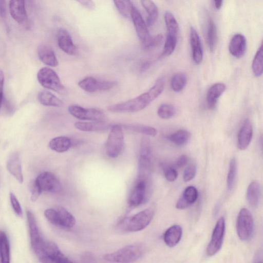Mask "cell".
Returning <instances> with one entry per match:
<instances>
[{
	"mask_svg": "<svg viewBox=\"0 0 263 263\" xmlns=\"http://www.w3.org/2000/svg\"><path fill=\"white\" fill-rule=\"evenodd\" d=\"M164 86V79L163 77H160L147 91L126 101L109 105L107 109L109 111L116 113L135 112L140 111L162 93Z\"/></svg>",
	"mask_w": 263,
	"mask_h": 263,
	"instance_id": "1",
	"label": "cell"
},
{
	"mask_svg": "<svg viewBox=\"0 0 263 263\" xmlns=\"http://www.w3.org/2000/svg\"><path fill=\"white\" fill-rule=\"evenodd\" d=\"M145 248L141 243L126 246L115 252L104 255V260L114 263H133L140 259L144 254Z\"/></svg>",
	"mask_w": 263,
	"mask_h": 263,
	"instance_id": "2",
	"label": "cell"
},
{
	"mask_svg": "<svg viewBox=\"0 0 263 263\" xmlns=\"http://www.w3.org/2000/svg\"><path fill=\"white\" fill-rule=\"evenodd\" d=\"M155 213L151 207L145 209L133 216L125 217L119 222L118 229L124 232H136L144 229L151 222Z\"/></svg>",
	"mask_w": 263,
	"mask_h": 263,
	"instance_id": "3",
	"label": "cell"
},
{
	"mask_svg": "<svg viewBox=\"0 0 263 263\" xmlns=\"http://www.w3.org/2000/svg\"><path fill=\"white\" fill-rule=\"evenodd\" d=\"M35 254L42 263H74L54 242L45 239Z\"/></svg>",
	"mask_w": 263,
	"mask_h": 263,
	"instance_id": "4",
	"label": "cell"
},
{
	"mask_svg": "<svg viewBox=\"0 0 263 263\" xmlns=\"http://www.w3.org/2000/svg\"><path fill=\"white\" fill-rule=\"evenodd\" d=\"M152 168V152L148 139L141 141L138 163V179L151 180Z\"/></svg>",
	"mask_w": 263,
	"mask_h": 263,
	"instance_id": "5",
	"label": "cell"
},
{
	"mask_svg": "<svg viewBox=\"0 0 263 263\" xmlns=\"http://www.w3.org/2000/svg\"><path fill=\"white\" fill-rule=\"evenodd\" d=\"M44 215L52 224L62 229H71L76 222L72 214L62 206L58 207L57 210L48 209L45 211Z\"/></svg>",
	"mask_w": 263,
	"mask_h": 263,
	"instance_id": "6",
	"label": "cell"
},
{
	"mask_svg": "<svg viewBox=\"0 0 263 263\" xmlns=\"http://www.w3.org/2000/svg\"><path fill=\"white\" fill-rule=\"evenodd\" d=\"M37 79L39 83L47 89L53 90L62 95L66 93V89L59 76L49 67H44L41 68L37 73Z\"/></svg>",
	"mask_w": 263,
	"mask_h": 263,
	"instance_id": "7",
	"label": "cell"
},
{
	"mask_svg": "<svg viewBox=\"0 0 263 263\" xmlns=\"http://www.w3.org/2000/svg\"><path fill=\"white\" fill-rule=\"evenodd\" d=\"M124 144V138L122 127L115 124L111 126L106 142V153L108 157L115 158L121 153Z\"/></svg>",
	"mask_w": 263,
	"mask_h": 263,
	"instance_id": "8",
	"label": "cell"
},
{
	"mask_svg": "<svg viewBox=\"0 0 263 263\" xmlns=\"http://www.w3.org/2000/svg\"><path fill=\"white\" fill-rule=\"evenodd\" d=\"M236 229L238 237L242 240L249 239L253 232L254 221L251 213L249 210L242 208L239 212Z\"/></svg>",
	"mask_w": 263,
	"mask_h": 263,
	"instance_id": "9",
	"label": "cell"
},
{
	"mask_svg": "<svg viewBox=\"0 0 263 263\" xmlns=\"http://www.w3.org/2000/svg\"><path fill=\"white\" fill-rule=\"evenodd\" d=\"M151 184V181L137 179L128 199L130 207L135 208L146 202L149 195Z\"/></svg>",
	"mask_w": 263,
	"mask_h": 263,
	"instance_id": "10",
	"label": "cell"
},
{
	"mask_svg": "<svg viewBox=\"0 0 263 263\" xmlns=\"http://www.w3.org/2000/svg\"><path fill=\"white\" fill-rule=\"evenodd\" d=\"M69 114L74 117L93 122H102L105 118L104 112L93 108H84L78 105H71L68 107Z\"/></svg>",
	"mask_w": 263,
	"mask_h": 263,
	"instance_id": "11",
	"label": "cell"
},
{
	"mask_svg": "<svg viewBox=\"0 0 263 263\" xmlns=\"http://www.w3.org/2000/svg\"><path fill=\"white\" fill-rule=\"evenodd\" d=\"M225 233V220L223 217H220L217 221L214 229L211 240L206 249V253L209 256L216 254L221 249Z\"/></svg>",
	"mask_w": 263,
	"mask_h": 263,
	"instance_id": "12",
	"label": "cell"
},
{
	"mask_svg": "<svg viewBox=\"0 0 263 263\" xmlns=\"http://www.w3.org/2000/svg\"><path fill=\"white\" fill-rule=\"evenodd\" d=\"M35 181L42 192L58 193L61 192L62 189V184L58 178L49 172L41 173Z\"/></svg>",
	"mask_w": 263,
	"mask_h": 263,
	"instance_id": "13",
	"label": "cell"
},
{
	"mask_svg": "<svg viewBox=\"0 0 263 263\" xmlns=\"http://www.w3.org/2000/svg\"><path fill=\"white\" fill-rule=\"evenodd\" d=\"M130 15L137 35L143 47L148 42L151 37L146 24L139 11L133 5L131 7Z\"/></svg>",
	"mask_w": 263,
	"mask_h": 263,
	"instance_id": "14",
	"label": "cell"
},
{
	"mask_svg": "<svg viewBox=\"0 0 263 263\" xmlns=\"http://www.w3.org/2000/svg\"><path fill=\"white\" fill-rule=\"evenodd\" d=\"M78 84L85 91L93 92L111 89L116 85L117 82L114 81H100L92 77H87L80 81Z\"/></svg>",
	"mask_w": 263,
	"mask_h": 263,
	"instance_id": "15",
	"label": "cell"
},
{
	"mask_svg": "<svg viewBox=\"0 0 263 263\" xmlns=\"http://www.w3.org/2000/svg\"><path fill=\"white\" fill-rule=\"evenodd\" d=\"M29 227L31 246L35 252L44 240L38 227L34 214L30 211L26 213Z\"/></svg>",
	"mask_w": 263,
	"mask_h": 263,
	"instance_id": "16",
	"label": "cell"
},
{
	"mask_svg": "<svg viewBox=\"0 0 263 263\" xmlns=\"http://www.w3.org/2000/svg\"><path fill=\"white\" fill-rule=\"evenodd\" d=\"M57 43L59 47L66 54L75 55L78 53V49L70 34L66 29L61 28L58 30Z\"/></svg>",
	"mask_w": 263,
	"mask_h": 263,
	"instance_id": "17",
	"label": "cell"
},
{
	"mask_svg": "<svg viewBox=\"0 0 263 263\" xmlns=\"http://www.w3.org/2000/svg\"><path fill=\"white\" fill-rule=\"evenodd\" d=\"M190 41L193 60L199 65L203 60V49L199 35L193 27L190 28Z\"/></svg>",
	"mask_w": 263,
	"mask_h": 263,
	"instance_id": "18",
	"label": "cell"
},
{
	"mask_svg": "<svg viewBox=\"0 0 263 263\" xmlns=\"http://www.w3.org/2000/svg\"><path fill=\"white\" fill-rule=\"evenodd\" d=\"M253 136V127L249 119H246L238 132L237 146L240 150H245L249 146Z\"/></svg>",
	"mask_w": 263,
	"mask_h": 263,
	"instance_id": "19",
	"label": "cell"
},
{
	"mask_svg": "<svg viewBox=\"0 0 263 263\" xmlns=\"http://www.w3.org/2000/svg\"><path fill=\"white\" fill-rule=\"evenodd\" d=\"M246 48L247 41L245 36L240 33L233 35L229 44L230 54L234 57L240 58L244 55Z\"/></svg>",
	"mask_w": 263,
	"mask_h": 263,
	"instance_id": "20",
	"label": "cell"
},
{
	"mask_svg": "<svg viewBox=\"0 0 263 263\" xmlns=\"http://www.w3.org/2000/svg\"><path fill=\"white\" fill-rule=\"evenodd\" d=\"M9 11L12 17L18 23L24 25L28 22V17L24 1H10Z\"/></svg>",
	"mask_w": 263,
	"mask_h": 263,
	"instance_id": "21",
	"label": "cell"
},
{
	"mask_svg": "<svg viewBox=\"0 0 263 263\" xmlns=\"http://www.w3.org/2000/svg\"><path fill=\"white\" fill-rule=\"evenodd\" d=\"M7 167L9 173L13 175L20 183L23 181L21 162L20 154L14 152L9 156L7 161Z\"/></svg>",
	"mask_w": 263,
	"mask_h": 263,
	"instance_id": "22",
	"label": "cell"
},
{
	"mask_svg": "<svg viewBox=\"0 0 263 263\" xmlns=\"http://www.w3.org/2000/svg\"><path fill=\"white\" fill-rule=\"evenodd\" d=\"M37 55L40 60L45 65L56 67L58 65V61L53 49L49 45L43 44L37 48Z\"/></svg>",
	"mask_w": 263,
	"mask_h": 263,
	"instance_id": "23",
	"label": "cell"
},
{
	"mask_svg": "<svg viewBox=\"0 0 263 263\" xmlns=\"http://www.w3.org/2000/svg\"><path fill=\"white\" fill-rule=\"evenodd\" d=\"M225 89L226 85L222 83H216L209 88L206 97V104L209 109L215 107L218 99Z\"/></svg>",
	"mask_w": 263,
	"mask_h": 263,
	"instance_id": "24",
	"label": "cell"
},
{
	"mask_svg": "<svg viewBox=\"0 0 263 263\" xmlns=\"http://www.w3.org/2000/svg\"><path fill=\"white\" fill-rule=\"evenodd\" d=\"M182 230L179 225H173L164 233L163 239L165 244L169 247L175 246L180 240Z\"/></svg>",
	"mask_w": 263,
	"mask_h": 263,
	"instance_id": "25",
	"label": "cell"
},
{
	"mask_svg": "<svg viewBox=\"0 0 263 263\" xmlns=\"http://www.w3.org/2000/svg\"><path fill=\"white\" fill-rule=\"evenodd\" d=\"M37 99L40 103L45 106L60 107L63 105V101L49 91L39 92Z\"/></svg>",
	"mask_w": 263,
	"mask_h": 263,
	"instance_id": "26",
	"label": "cell"
},
{
	"mask_svg": "<svg viewBox=\"0 0 263 263\" xmlns=\"http://www.w3.org/2000/svg\"><path fill=\"white\" fill-rule=\"evenodd\" d=\"M71 146L70 139L65 136L55 137L52 139L49 143L50 149L58 153L65 152L69 150Z\"/></svg>",
	"mask_w": 263,
	"mask_h": 263,
	"instance_id": "27",
	"label": "cell"
},
{
	"mask_svg": "<svg viewBox=\"0 0 263 263\" xmlns=\"http://www.w3.org/2000/svg\"><path fill=\"white\" fill-rule=\"evenodd\" d=\"M141 5L147 13V26L151 27L156 22L158 17V10L156 4L152 1H141Z\"/></svg>",
	"mask_w": 263,
	"mask_h": 263,
	"instance_id": "28",
	"label": "cell"
},
{
	"mask_svg": "<svg viewBox=\"0 0 263 263\" xmlns=\"http://www.w3.org/2000/svg\"><path fill=\"white\" fill-rule=\"evenodd\" d=\"M206 41L210 50L212 52H213L217 43V30L214 21L211 18H210L208 22Z\"/></svg>",
	"mask_w": 263,
	"mask_h": 263,
	"instance_id": "29",
	"label": "cell"
},
{
	"mask_svg": "<svg viewBox=\"0 0 263 263\" xmlns=\"http://www.w3.org/2000/svg\"><path fill=\"white\" fill-rule=\"evenodd\" d=\"M260 194V187L258 182L256 181L251 182L247 188L246 197L252 206L255 207L258 205Z\"/></svg>",
	"mask_w": 263,
	"mask_h": 263,
	"instance_id": "30",
	"label": "cell"
},
{
	"mask_svg": "<svg viewBox=\"0 0 263 263\" xmlns=\"http://www.w3.org/2000/svg\"><path fill=\"white\" fill-rule=\"evenodd\" d=\"M74 127L83 132H96L105 129L108 125L102 122H77Z\"/></svg>",
	"mask_w": 263,
	"mask_h": 263,
	"instance_id": "31",
	"label": "cell"
},
{
	"mask_svg": "<svg viewBox=\"0 0 263 263\" xmlns=\"http://www.w3.org/2000/svg\"><path fill=\"white\" fill-rule=\"evenodd\" d=\"M0 259L2 263H10V245L5 232L0 231Z\"/></svg>",
	"mask_w": 263,
	"mask_h": 263,
	"instance_id": "32",
	"label": "cell"
},
{
	"mask_svg": "<svg viewBox=\"0 0 263 263\" xmlns=\"http://www.w3.org/2000/svg\"><path fill=\"white\" fill-rule=\"evenodd\" d=\"M120 125L126 130L143 134L146 136L155 137L157 134L156 128L148 125L135 124H121Z\"/></svg>",
	"mask_w": 263,
	"mask_h": 263,
	"instance_id": "33",
	"label": "cell"
},
{
	"mask_svg": "<svg viewBox=\"0 0 263 263\" xmlns=\"http://www.w3.org/2000/svg\"><path fill=\"white\" fill-rule=\"evenodd\" d=\"M187 81L186 74L182 72L175 73L171 80V87L176 92L181 91L185 87Z\"/></svg>",
	"mask_w": 263,
	"mask_h": 263,
	"instance_id": "34",
	"label": "cell"
},
{
	"mask_svg": "<svg viewBox=\"0 0 263 263\" xmlns=\"http://www.w3.org/2000/svg\"><path fill=\"white\" fill-rule=\"evenodd\" d=\"M190 138V133L185 129L178 130L170 135L168 137L170 141L179 146L185 144Z\"/></svg>",
	"mask_w": 263,
	"mask_h": 263,
	"instance_id": "35",
	"label": "cell"
},
{
	"mask_svg": "<svg viewBox=\"0 0 263 263\" xmlns=\"http://www.w3.org/2000/svg\"><path fill=\"white\" fill-rule=\"evenodd\" d=\"M164 17L167 29V33L178 36L179 27L178 23L174 15L170 11H166L164 13Z\"/></svg>",
	"mask_w": 263,
	"mask_h": 263,
	"instance_id": "36",
	"label": "cell"
},
{
	"mask_svg": "<svg viewBox=\"0 0 263 263\" xmlns=\"http://www.w3.org/2000/svg\"><path fill=\"white\" fill-rule=\"evenodd\" d=\"M252 69L254 75L259 77L262 73V44L257 50L252 64Z\"/></svg>",
	"mask_w": 263,
	"mask_h": 263,
	"instance_id": "37",
	"label": "cell"
},
{
	"mask_svg": "<svg viewBox=\"0 0 263 263\" xmlns=\"http://www.w3.org/2000/svg\"><path fill=\"white\" fill-rule=\"evenodd\" d=\"M178 36L167 33L162 57H167L172 54L174 51L177 43Z\"/></svg>",
	"mask_w": 263,
	"mask_h": 263,
	"instance_id": "38",
	"label": "cell"
},
{
	"mask_svg": "<svg viewBox=\"0 0 263 263\" xmlns=\"http://www.w3.org/2000/svg\"><path fill=\"white\" fill-rule=\"evenodd\" d=\"M237 170V161L235 158L231 159L230 161L228 173L227 175V187L231 191L234 185Z\"/></svg>",
	"mask_w": 263,
	"mask_h": 263,
	"instance_id": "39",
	"label": "cell"
},
{
	"mask_svg": "<svg viewBox=\"0 0 263 263\" xmlns=\"http://www.w3.org/2000/svg\"><path fill=\"white\" fill-rule=\"evenodd\" d=\"M176 110L174 105L164 103L161 104L157 110L158 116L163 119H168L175 116Z\"/></svg>",
	"mask_w": 263,
	"mask_h": 263,
	"instance_id": "40",
	"label": "cell"
},
{
	"mask_svg": "<svg viewBox=\"0 0 263 263\" xmlns=\"http://www.w3.org/2000/svg\"><path fill=\"white\" fill-rule=\"evenodd\" d=\"M182 197L190 205H191L198 199V191L195 187L189 186L183 191Z\"/></svg>",
	"mask_w": 263,
	"mask_h": 263,
	"instance_id": "41",
	"label": "cell"
},
{
	"mask_svg": "<svg viewBox=\"0 0 263 263\" xmlns=\"http://www.w3.org/2000/svg\"><path fill=\"white\" fill-rule=\"evenodd\" d=\"M115 5L120 13L125 17H128L130 13L133 4L129 1H114Z\"/></svg>",
	"mask_w": 263,
	"mask_h": 263,
	"instance_id": "42",
	"label": "cell"
},
{
	"mask_svg": "<svg viewBox=\"0 0 263 263\" xmlns=\"http://www.w3.org/2000/svg\"><path fill=\"white\" fill-rule=\"evenodd\" d=\"M163 40V36L161 34H158L154 36H151L148 42L142 47L145 50H151L161 43Z\"/></svg>",
	"mask_w": 263,
	"mask_h": 263,
	"instance_id": "43",
	"label": "cell"
},
{
	"mask_svg": "<svg viewBox=\"0 0 263 263\" xmlns=\"http://www.w3.org/2000/svg\"><path fill=\"white\" fill-rule=\"evenodd\" d=\"M29 190L31 193L30 199L32 201H35L37 199L42 191L37 185L35 180H32L29 184Z\"/></svg>",
	"mask_w": 263,
	"mask_h": 263,
	"instance_id": "44",
	"label": "cell"
},
{
	"mask_svg": "<svg viewBox=\"0 0 263 263\" xmlns=\"http://www.w3.org/2000/svg\"><path fill=\"white\" fill-rule=\"evenodd\" d=\"M196 173V167L194 164H190L184 170L183 178L185 182L192 180L195 176Z\"/></svg>",
	"mask_w": 263,
	"mask_h": 263,
	"instance_id": "45",
	"label": "cell"
},
{
	"mask_svg": "<svg viewBox=\"0 0 263 263\" xmlns=\"http://www.w3.org/2000/svg\"><path fill=\"white\" fill-rule=\"evenodd\" d=\"M10 200L15 214L20 217H22L23 211L21 206L15 195L12 193H10Z\"/></svg>",
	"mask_w": 263,
	"mask_h": 263,
	"instance_id": "46",
	"label": "cell"
},
{
	"mask_svg": "<svg viewBox=\"0 0 263 263\" xmlns=\"http://www.w3.org/2000/svg\"><path fill=\"white\" fill-rule=\"evenodd\" d=\"M164 176L167 181L173 182L177 179L178 173L177 171L173 167L167 168L164 172Z\"/></svg>",
	"mask_w": 263,
	"mask_h": 263,
	"instance_id": "47",
	"label": "cell"
},
{
	"mask_svg": "<svg viewBox=\"0 0 263 263\" xmlns=\"http://www.w3.org/2000/svg\"><path fill=\"white\" fill-rule=\"evenodd\" d=\"M4 74L0 70V108L1 107L4 96Z\"/></svg>",
	"mask_w": 263,
	"mask_h": 263,
	"instance_id": "48",
	"label": "cell"
},
{
	"mask_svg": "<svg viewBox=\"0 0 263 263\" xmlns=\"http://www.w3.org/2000/svg\"><path fill=\"white\" fill-rule=\"evenodd\" d=\"M188 161L187 156L186 155H182L178 158L176 165L179 167H182L187 164Z\"/></svg>",
	"mask_w": 263,
	"mask_h": 263,
	"instance_id": "49",
	"label": "cell"
},
{
	"mask_svg": "<svg viewBox=\"0 0 263 263\" xmlns=\"http://www.w3.org/2000/svg\"><path fill=\"white\" fill-rule=\"evenodd\" d=\"M190 205L181 197L177 201L176 204V208L179 210H183Z\"/></svg>",
	"mask_w": 263,
	"mask_h": 263,
	"instance_id": "50",
	"label": "cell"
},
{
	"mask_svg": "<svg viewBox=\"0 0 263 263\" xmlns=\"http://www.w3.org/2000/svg\"><path fill=\"white\" fill-rule=\"evenodd\" d=\"M78 2L89 10H92L95 8V4L92 1H78Z\"/></svg>",
	"mask_w": 263,
	"mask_h": 263,
	"instance_id": "51",
	"label": "cell"
},
{
	"mask_svg": "<svg viewBox=\"0 0 263 263\" xmlns=\"http://www.w3.org/2000/svg\"><path fill=\"white\" fill-rule=\"evenodd\" d=\"M6 14L5 1H0V16L5 18Z\"/></svg>",
	"mask_w": 263,
	"mask_h": 263,
	"instance_id": "52",
	"label": "cell"
},
{
	"mask_svg": "<svg viewBox=\"0 0 263 263\" xmlns=\"http://www.w3.org/2000/svg\"><path fill=\"white\" fill-rule=\"evenodd\" d=\"M213 2L214 7L217 10L220 9L222 6V1H214Z\"/></svg>",
	"mask_w": 263,
	"mask_h": 263,
	"instance_id": "53",
	"label": "cell"
},
{
	"mask_svg": "<svg viewBox=\"0 0 263 263\" xmlns=\"http://www.w3.org/2000/svg\"><path fill=\"white\" fill-rule=\"evenodd\" d=\"M150 65L151 63L148 61L144 63L141 66V70L145 71L147 70L150 66Z\"/></svg>",
	"mask_w": 263,
	"mask_h": 263,
	"instance_id": "54",
	"label": "cell"
},
{
	"mask_svg": "<svg viewBox=\"0 0 263 263\" xmlns=\"http://www.w3.org/2000/svg\"><path fill=\"white\" fill-rule=\"evenodd\" d=\"M255 263H262V261L261 260H257Z\"/></svg>",
	"mask_w": 263,
	"mask_h": 263,
	"instance_id": "55",
	"label": "cell"
},
{
	"mask_svg": "<svg viewBox=\"0 0 263 263\" xmlns=\"http://www.w3.org/2000/svg\"><path fill=\"white\" fill-rule=\"evenodd\" d=\"M0 263H2V262H1V259H0Z\"/></svg>",
	"mask_w": 263,
	"mask_h": 263,
	"instance_id": "56",
	"label": "cell"
}]
</instances>
